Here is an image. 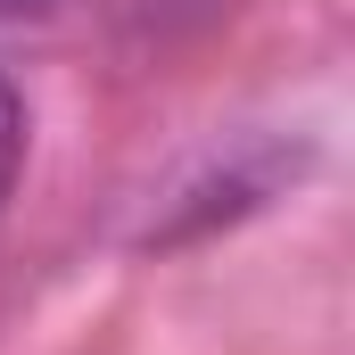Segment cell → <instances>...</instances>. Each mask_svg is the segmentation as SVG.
I'll list each match as a JSON object with an SVG mask.
<instances>
[{
	"instance_id": "cell-1",
	"label": "cell",
	"mask_w": 355,
	"mask_h": 355,
	"mask_svg": "<svg viewBox=\"0 0 355 355\" xmlns=\"http://www.w3.org/2000/svg\"><path fill=\"white\" fill-rule=\"evenodd\" d=\"M25 141H33V116H25V91L0 75V207H8V190L25 174Z\"/></svg>"
}]
</instances>
